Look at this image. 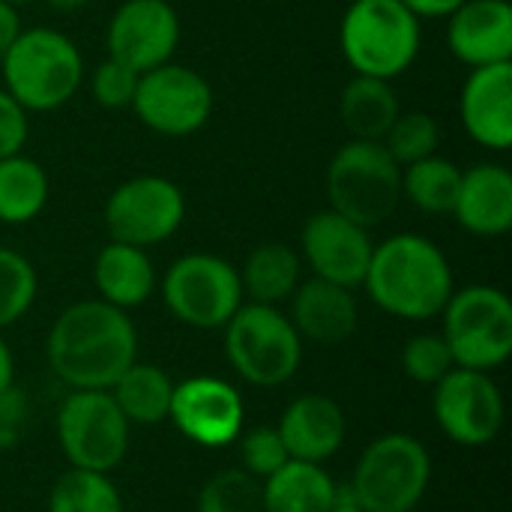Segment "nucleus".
<instances>
[{
    "label": "nucleus",
    "instance_id": "nucleus-1",
    "mask_svg": "<svg viewBox=\"0 0 512 512\" xmlns=\"http://www.w3.org/2000/svg\"><path fill=\"white\" fill-rule=\"evenodd\" d=\"M45 360L72 390H111L138 360V330L129 312L99 297L78 300L48 327Z\"/></svg>",
    "mask_w": 512,
    "mask_h": 512
},
{
    "label": "nucleus",
    "instance_id": "nucleus-2",
    "mask_svg": "<svg viewBox=\"0 0 512 512\" xmlns=\"http://www.w3.org/2000/svg\"><path fill=\"white\" fill-rule=\"evenodd\" d=\"M363 288L381 312L399 321H432L453 297L456 279L438 243L402 231L375 243Z\"/></svg>",
    "mask_w": 512,
    "mask_h": 512
},
{
    "label": "nucleus",
    "instance_id": "nucleus-3",
    "mask_svg": "<svg viewBox=\"0 0 512 512\" xmlns=\"http://www.w3.org/2000/svg\"><path fill=\"white\" fill-rule=\"evenodd\" d=\"M3 90L15 96L27 111H57L84 84L81 48L54 27H30L0 57Z\"/></svg>",
    "mask_w": 512,
    "mask_h": 512
},
{
    "label": "nucleus",
    "instance_id": "nucleus-4",
    "mask_svg": "<svg viewBox=\"0 0 512 512\" xmlns=\"http://www.w3.org/2000/svg\"><path fill=\"white\" fill-rule=\"evenodd\" d=\"M420 45V18L402 0H351L339 24V48L354 75L393 81L414 66Z\"/></svg>",
    "mask_w": 512,
    "mask_h": 512
},
{
    "label": "nucleus",
    "instance_id": "nucleus-5",
    "mask_svg": "<svg viewBox=\"0 0 512 512\" xmlns=\"http://www.w3.org/2000/svg\"><path fill=\"white\" fill-rule=\"evenodd\" d=\"M432 483V456L408 432L375 438L357 459L348 498L363 512H411Z\"/></svg>",
    "mask_w": 512,
    "mask_h": 512
},
{
    "label": "nucleus",
    "instance_id": "nucleus-6",
    "mask_svg": "<svg viewBox=\"0 0 512 512\" xmlns=\"http://www.w3.org/2000/svg\"><path fill=\"white\" fill-rule=\"evenodd\" d=\"M330 210L363 225H384L402 204V165L381 141L342 144L327 165Z\"/></svg>",
    "mask_w": 512,
    "mask_h": 512
},
{
    "label": "nucleus",
    "instance_id": "nucleus-7",
    "mask_svg": "<svg viewBox=\"0 0 512 512\" xmlns=\"http://www.w3.org/2000/svg\"><path fill=\"white\" fill-rule=\"evenodd\" d=\"M225 330V357L252 387H282L303 363V339L279 306L243 303Z\"/></svg>",
    "mask_w": 512,
    "mask_h": 512
},
{
    "label": "nucleus",
    "instance_id": "nucleus-8",
    "mask_svg": "<svg viewBox=\"0 0 512 512\" xmlns=\"http://www.w3.org/2000/svg\"><path fill=\"white\" fill-rule=\"evenodd\" d=\"M156 291L165 309L192 330H222L246 303L237 267L213 252L180 255Z\"/></svg>",
    "mask_w": 512,
    "mask_h": 512
},
{
    "label": "nucleus",
    "instance_id": "nucleus-9",
    "mask_svg": "<svg viewBox=\"0 0 512 512\" xmlns=\"http://www.w3.org/2000/svg\"><path fill=\"white\" fill-rule=\"evenodd\" d=\"M441 336L462 369L492 372L512 354V300L495 285H468L447 300Z\"/></svg>",
    "mask_w": 512,
    "mask_h": 512
},
{
    "label": "nucleus",
    "instance_id": "nucleus-10",
    "mask_svg": "<svg viewBox=\"0 0 512 512\" xmlns=\"http://www.w3.org/2000/svg\"><path fill=\"white\" fill-rule=\"evenodd\" d=\"M54 429L69 468L111 474L129 453L132 426L108 390H72L60 402Z\"/></svg>",
    "mask_w": 512,
    "mask_h": 512
},
{
    "label": "nucleus",
    "instance_id": "nucleus-11",
    "mask_svg": "<svg viewBox=\"0 0 512 512\" xmlns=\"http://www.w3.org/2000/svg\"><path fill=\"white\" fill-rule=\"evenodd\" d=\"M186 219L183 189L162 174H138L114 186L105 201L102 222L111 240L138 249L171 240Z\"/></svg>",
    "mask_w": 512,
    "mask_h": 512
},
{
    "label": "nucleus",
    "instance_id": "nucleus-12",
    "mask_svg": "<svg viewBox=\"0 0 512 512\" xmlns=\"http://www.w3.org/2000/svg\"><path fill=\"white\" fill-rule=\"evenodd\" d=\"M132 111L150 132L186 138L207 126L213 114V87L198 69L168 60L138 75Z\"/></svg>",
    "mask_w": 512,
    "mask_h": 512
},
{
    "label": "nucleus",
    "instance_id": "nucleus-13",
    "mask_svg": "<svg viewBox=\"0 0 512 512\" xmlns=\"http://www.w3.org/2000/svg\"><path fill=\"white\" fill-rule=\"evenodd\" d=\"M432 414L438 429L459 447H489L507 417L504 393L489 372L456 366L432 387Z\"/></svg>",
    "mask_w": 512,
    "mask_h": 512
},
{
    "label": "nucleus",
    "instance_id": "nucleus-14",
    "mask_svg": "<svg viewBox=\"0 0 512 512\" xmlns=\"http://www.w3.org/2000/svg\"><path fill=\"white\" fill-rule=\"evenodd\" d=\"M168 420L186 441L204 450H222L240 438L246 405L234 384L213 375H195L174 384Z\"/></svg>",
    "mask_w": 512,
    "mask_h": 512
},
{
    "label": "nucleus",
    "instance_id": "nucleus-15",
    "mask_svg": "<svg viewBox=\"0 0 512 512\" xmlns=\"http://www.w3.org/2000/svg\"><path fill=\"white\" fill-rule=\"evenodd\" d=\"M180 45V15L168 0H123L105 30L108 57L129 69L150 72L174 57Z\"/></svg>",
    "mask_w": 512,
    "mask_h": 512
},
{
    "label": "nucleus",
    "instance_id": "nucleus-16",
    "mask_svg": "<svg viewBox=\"0 0 512 512\" xmlns=\"http://www.w3.org/2000/svg\"><path fill=\"white\" fill-rule=\"evenodd\" d=\"M369 228L339 216L336 210H318L306 219L300 234V258L309 264L312 276L336 282L342 288H363L372 261Z\"/></svg>",
    "mask_w": 512,
    "mask_h": 512
},
{
    "label": "nucleus",
    "instance_id": "nucleus-17",
    "mask_svg": "<svg viewBox=\"0 0 512 512\" xmlns=\"http://www.w3.org/2000/svg\"><path fill=\"white\" fill-rule=\"evenodd\" d=\"M459 120L474 144L504 153L512 147V63L477 66L459 93Z\"/></svg>",
    "mask_w": 512,
    "mask_h": 512
},
{
    "label": "nucleus",
    "instance_id": "nucleus-18",
    "mask_svg": "<svg viewBox=\"0 0 512 512\" xmlns=\"http://www.w3.org/2000/svg\"><path fill=\"white\" fill-rule=\"evenodd\" d=\"M447 48L468 69L512 63L510 0H465L447 15Z\"/></svg>",
    "mask_w": 512,
    "mask_h": 512
},
{
    "label": "nucleus",
    "instance_id": "nucleus-19",
    "mask_svg": "<svg viewBox=\"0 0 512 512\" xmlns=\"http://www.w3.org/2000/svg\"><path fill=\"white\" fill-rule=\"evenodd\" d=\"M276 432L291 459L324 465L342 450L348 438V420L336 399L324 393H303L288 402L276 423Z\"/></svg>",
    "mask_w": 512,
    "mask_h": 512
},
{
    "label": "nucleus",
    "instance_id": "nucleus-20",
    "mask_svg": "<svg viewBox=\"0 0 512 512\" xmlns=\"http://www.w3.org/2000/svg\"><path fill=\"white\" fill-rule=\"evenodd\" d=\"M285 315L291 318L303 342L324 345V348L342 345L357 333L360 324V306L354 291L318 276L303 279L297 285Z\"/></svg>",
    "mask_w": 512,
    "mask_h": 512
},
{
    "label": "nucleus",
    "instance_id": "nucleus-21",
    "mask_svg": "<svg viewBox=\"0 0 512 512\" xmlns=\"http://www.w3.org/2000/svg\"><path fill=\"white\" fill-rule=\"evenodd\" d=\"M456 222L474 237H504L512 228V174L501 162H477L462 171L453 204Z\"/></svg>",
    "mask_w": 512,
    "mask_h": 512
},
{
    "label": "nucleus",
    "instance_id": "nucleus-22",
    "mask_svg": "<svg viewBox=\"0 0 512 512\" xmlns=\"http://www.w3.org/2000/svg\"><path fill=\"white\" fill-rule=\"evenodd\" d=\"M93 285H96L99 300H105L108 306H117L123 312H132L156 294L159 276H156V267H153L147 249L108 240L96 252Z\"/></svg>",
    "mask_w": 512,
    "mask_h": 512
},
{
    "label": "nucleus",
    "instance_id": "nucleus-23",
    "mask_svg": "<svg viewBox=\"0 0 512 512\" xmlns=\"http://www.w3.org/2000/svg\"><path fill=\"white\" fill-rule=\"evenodd\" d=\"M342 489L324 465L285 462L276 474L261 480L264 512H330L339 504Z\"/></svg>",
    "mask_w": 512,
    "mask_h": 512
},
{
    "label": "nucleus",
    "instance_id": "nucleus-24",
    "mask_svg": "<svg viewBox=\"0 0 512 512\" xmlns=\"http://www.w3.org/2000/svg\"><path fill=\"white\" fill-rule=\"evenodd\" d=\"M237 273L246 303L282 306L303 282V258L294 246L270 240L255 246Z\"/></svg>",
    "mask_w": 512,
    "mask_h": 512
},
{
    "label": "nucleus",
    "instance_id": "nucleus-25",
    "mask_svg": "<svg viewBox=\"0 0 512 512\" xmlns=\"http://www.w3.org/2000/svg\"><path fill=\"white\" fill-rule=\"evenodd\" d=\"M399 111L396 90L384 78L354 75L339 93V120L357 141H384Z\"/></svg>",
    "mask_w": 512,
    "mask_h": 512
},
{
    "label": "nucleus",
    "instance_id": "nucleus-26",
    "mask_svg": "<svg viewBox=\"0 0 512 512\" xmlns=\"http://www.w3.org/2000/svg\"><path fill=\"white\" fill-rule=\"evenodd\" d=\"M108 393L129 426H159L171 414L174 381L162 366L135 360Z\"/></svg>",
    "mask_w": 512,
    "mask_h": 512
},
{
    "label": "nucleus",
    "instance_id": "nucleus-27",
    "mask_svg": "<svg viewBox=\"0 0 512 512\" xmlns=\"http://www.w3.org/2000/svg\"><path fill=\"white\" fill-rule=\"evenodd\" d=\"M51 195V183L45 168L24 156H6L0 159V222L3 225H27L33 222Z\"/></svg>",
    "mask_w": 512,
    "mask_h": 512
},
{
    "label": "nucleus",
    "instance_id": "nucleus-28",
    "mask_svg": "<svg viewBox=\"0 0 512 512\" xmlns=\"http://www.w3.org/2000/svg\"><path fill=\"white\" fill-rule=\"evenodd\" d=\"M462 183V168L447 156H426L402 168V201L426 216H450Z\"/></svg>",
    "mask_w": 512,
    "mask_h": 512
},
{
    "label": "nucleus",
    "instance_id": "nucleus-29",
    "mask_svg": "<svg viewBox=\"0 0 512 512\" xmlns=\"http://www.w3.org/2000/svg\"><path fill=\"white\" fill-rule=\"evenodd\" d=\"M48 512H123V498L108 474L69 468L51 486Z\"/></svg>",
    "mask_w": 512,
    "mask_h": 512
},
{
    "label": "nucleus",
    "instance_id": "nucleus-30",
    "mask_svg": "<svg viewBox=\"0 0 512 512\" xmlns=\"http://www.w3.org/2000/svg\"><path fill=\"white\" fill-rule=\"evenodd\" d=\"M36 267L15 249L0 246V333L18 324L36 303Z\"/></svg>",
    "mask_w": 512,
    "mask_h": 512
},
{
    "label": "nucleus",
    "instance_id": "nucleus-31",
    "mask_svg": "<svg viewBox=\"0 0 512 512\" xmlns=\"http://www.w3.org/2000/svg\"><path fill=\"white\" fill-rule=\"evenodd\" d=\"M195 512H264L261 480L243 468H225L201 486Z\"/></svg>",
    "mask_w": 512,
    "mask_h": 512
},
{
    "label": "nucleus",
    "instance_id": "nucleus-32",
    "mask_svg": "<svg viewBox=\"0 0 512 512\" xmlns=\"http://www.w3.org/2000/svg\"><path fill=\"white\" fill-rule=\"evenodd\" d=\"M387 153L405 168L411 162H420L426 156L438 153L441 144V126L429 111H399L396 123L381 141Z\"/></svg>",
    "mask_w": 512,
    "mask_h": 512
},
{
    "label": "nucleus",
    "instance_id": "nucleus-33",
    "mask_svg": "<svg viewBox=\"0 0 512 512\" xmlns=\"http://www.w3.org/2000/svg\"><path fill=\"white\" fill-rule=\"evenodd\" d=\"M456 369V360L441 333H417L402 348V372L423 387H435Z\"/></svg>",
    "mask_w": 512,
    "mask_h": 512
},
{
    "label": "nucleus",
    "instance_id": "nucleus-34",
    "mask_svg": "<svg viewBox=\"0 0 512 512\" xmlns=\"http://www.w3.org/2000/svg\"><path fill=\"white\" fill-rule=\"evenodd\" d=\"M234 444L240 450V468L246 474H252L255 480H267L285 462H291V456H288L276 426H255L249 432L243 429Z\"/></svg>",
    "mask_w": 512,
    "mask_h": 512
},
{
    "label": "nucleus",
    "instance_id": "nucleus-35",
    "mask_svg": "<svg viewBox=\"0 0 512 512\" xmlns=\"http://www.w3.org/2000/svg\"><path fill=\"white\" fill-rule=\"evenodd\" d=\"M87 84H90V96L99 108L120 111V108H132L138 72L129 69L126 63L114 60V57H105L93 66Z\"/></svg>",
    "mask_w": 512,
    "mask_h": 512
},
{
    "label": "nucleus",
    "instance_id": "nucleus-36",
    "mask_svg": "<svg viewBox=\"0 0 512 512\" xmlns=\"http://www.w3.org/2000/svg\"><path fill=\"white\" fill-rule=\"evenodd\" d=\"M30 138V111L0 87V159L24 150Z\"/></svg>",
    "mask_w": 512,
    "mask_h": 512
},
{
    "label": "nucleus",
    "instance_id": "nucleus-37",
    "mask_svg": "<svg viewBox=\"0 0 512 512\" xmlns=\"http://www.w3.org/2000/svg\"><path fill=\"white\" fill-rule=\"evenodd\" d=\"M27 414H30V402H27L21 387L12 384L9 390L0 393V450L18 444L24 423H27Z\"/></svg>",
    "mask_w": 512,
    "mask_h": 512
},
{
    "label": "nucleus",
    "instance_id": "nucleus-38",
    "mask_svg": "<svg viewBox=\"0 0 512 512\" xmlns=\"http://www.w3.org/2000/svg\"><path fill=\"white\" fill-rule=\"evenodd\" d=\"M420 21L423 18H447L453 15L465 0H402Z\"/></svg>",
    "mask_w": 512,
    "mask_h": 512
},
{
    "label": "nucleus",
    "instance_id": "nucleus-39",
    "mask_svg": "<svg viewBox=\"0 0 512 512\" xmlns=\"http://www.w3.org/2000/svg\"><path fill=\"white\" fill-rule=\"evenodd\" d=\"M21 30H24V27H21L18 9L0 0V57L6 54V48L15 42V36H18Z\"/></svg>",
    "mask_w": 512,
    "mask_h": 512
},
{
    "label": "nucleus",
    "instance_id": "nucleus-40",
    "mask_svg": "<svg viewBox=\"0 0 512 512\" xmlns=\"http://www.w3.org/2000/svg\"><path fill=\"white\" fill-rule=\"evenodd\" d=\"M15 384V360H12V351L6 345V339L0 336V393L9 390Z\"/></svg>",
    "mask_w": 512,
    "mask_h": 512
},
{
    "label": "nucleus",
    "instance_id": "nucleus-41",
    "mask_svg": "<svg viewBox=\"0 0 512 512\" xmlns=\"http://www.w3.org/2000/svg\"><path fill=\"white\" fill-rule=\"evenodd\" d=\"M54 12H78V9H84L90 0H45Z\"/></svg>",
    "mask_w": 512,
    "mask_h": 512
},
{
    "label": "nucleus",
    "instance_id": "nucleus-42",
    "mask_svg": "<svg viewBox=\"0 0 512 512\" xmlns=\"http://www.w3.org/2000/svg\"><path fill=\"white\" fill-rule=\"evenodd\" d=\"M330 512H363V510H360V507H357V504H354L348 495H339V504H336V507H333Z\"/></svg>",
    "mask_w": 512,
    "mask_h": 512
},
{
    "label": "nucleus",
    "instance_id": "nucleus-43",
    "mask_svg": "<svg viewBox=\"0 0 512 512\" xmlns=\"http://www.w3.org/2000/svg\"><path fill=\"white\" fill-rule=\"evenodd\" d=\"M3 3H9V6H15V9H18V6H24V3H30V0H3Z\"/></svg>",
    "mask_w": 512,
    "mask_h": 512
},
{
    "label": "nucleus",
    "instance_id": "nucleus-44",
    "mask_svg": "<svg viewBox=\"0 0 512 512\" xmlns=\"http://www.w3.org/2000/svg\"><path fill=\"white\" fill-rule=\"evenodd\" d=\"M411 512H417V510H411Z\"/></svg>",
    "mask_w": 512,
    "mask_h": 512
}]
</instances>
